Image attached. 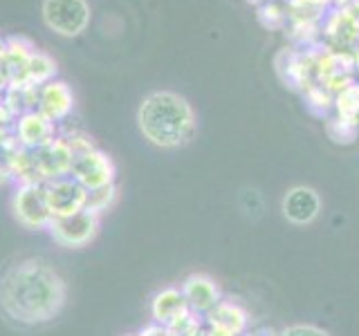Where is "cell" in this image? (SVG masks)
Instances as JSON below:
<instances>
[{
	"label": "cell",
	"instance_id": "5",
	"mask_svg": "<svg viewBox=\"0 0 359 336\" xmlns=\"http://www.w3.org/2000/svg\"><path fill=\"white\" fill-rule=\"evenodd\" d=\"M52 240L67 249H79V246L90 244L99 233V216L90 211H79L74 216L52 218L48 227Z\"/></svg>",
	"mask_w": 359,
	"mask_h": 336
},
{
	"label": "cell",
	"instance_id": "19",
	"mask_svg": "<svg viewBox=\"0 0 359 336\" xmlns=\"http://www.w3.org/2000/svg\"><path fill=\"white\" fill-rule=\"evenodd\" d=\"M117 202V186L110 184V186H101L95 190H88V204L86 211L95 213V216H101L106 213L112 204Z\"/></svg>",
	"mask_w": 359,
	"mask_h": 336
},
{
	"label": "cell",
	"instance_id": "20",
	"mask_svg": "<svg viewBox=\"0 0 359 336\" xmlns=\"http://www.w3.org/2000/svg\"><path fill=\"white\" fill-rule=\"evenodd\" d=\"M278 336H328V332L314 328V325H292V328L283 330Z\"/></svg>",
	"mask_w": 359,
	"mask_h": 336
},
{
	"label": "cell",
	"instance_id": "25",
	"mask_svg": "<svg viewBox=\"0 0 359 336\" xmlns=\"http://www.w3.org/2000/svg\"><path fill=\"white\" fill-rule=\"evenodd\" d=\"M5 90H7V85L3 83V78H0V101H3V94H5Z\"/></svg>",
	"mask_w": 359,
	"mask_h": 336
},
{
	"label": "cell",
	"instance_id": "24",
	"mask_svg": "<svg viewBox=\"0 0 359 336\" xmlns=\"http://www.w3.org/2000/svg\"><path fill=\"white\" fill-rule=\"evenodd\" d=\"M5 52H7V38H0V63L5 59Z\"/></svg>",
	"mask_w": 359,
	"mask_h": 336
},
{
	"label": "cell",
	"instance_id": "16",
	"mask_svg": "<svg viewBox=\"0 0 359 336\" xmlns=\"http://www.w3.org/2000/svg\"><path fill=\"white\" fill-rule=\"evenodd\" d=\"M189 309L191 307L187 305L184 294H182V289H180V287H164V289L157 291V294L153 296V300H151L153 323L166 325V328H171L177 318H182Z\"/></svg>",
	"mask_w": 359,
	"mask_h": 336
},
{
	"label": "cell",
	"instance_id": "8",
	"mask_svg": "<svg viewBox=\"0 0 359 336\" xmlns=\"http://www.w3.org/2000/svg\"><path fill=\"white\" fill-rule=\"evenodd\" d=\"M0 155H3V166H5L9 182H16V186L45 184L39 171V164H36V155L29 148H22L16 137H11L3 148H0Z\"/></svg>",
	"mask_w": 359,
	"mask_h": 336
},
{
	"label": "cell",
	"instance_id": "21",
	"mask_svg": "<svg viewBox=\"0 0 359 336\" xmlns=\"http://www.w3.org/2000/svg\"><path fill=\"white\" fill-rule=\"evenodd\" d=\"M137 336H177V334L168 330L166 325L151 323V325H146V328H142V330L137 332Z\"/></svg>",
	"mask_w": 359,
	"mask_h": 336
},
{
	"label": "cell",
	"instance_id": "7",
	"mask_svg": "<svg viewBox=\"0 0 359 336\" xmlns=\"http://www.w3.org/2000/svg\"><path fill=\"white\" fill-rule=\"evenodd\" d=\"M45 193H48L52 218H65L74 216L79 211H86L88 190L74 177H61L45 182Z\"/></svg>",
	"mask_w": 359,
	"mask_h": 336
},
{
	"label": "cell",
	"instance_id": "23",
	"mask_svg": "<svg viewBox=\"0 0 359 336\" xmlns=\"http://www.w3.org/2000/svg\"><path fill=\"white\" fill-rule=\"evenodd\" d=\"M0 182H9V177L5 173V166H3V155H0Z\"/></svg>",
	"mask_w": 359,
	"mask_h": 336
},
{
	"label": "cell",
	"instance_id": "17",
	"mask_svg": "<svg viewBox=\"0 0 359 336\" xmlns=\"http://www.w3.org/2000/svg\"><path fill=\"white\" fill-rule=\"evenodd\" d=\"M39 97H41V85L22 83V85H9L3 94V101L18 119L25 112L39 110Z\"/></svg>",
	"mask_w": 359,
	"mask_h": 336
},
{
	"label": "cell",
	"instance_id": "12",
	"mask_svg": "<svg viewBox=\"0 0 359 336\" xmlns=\"http://www.w3.org/2000/svg\"><path fill=\"white\" fill-rule=\"evenodd\" d=\"M180 289H182L187 305L196 314H205V316L222 300L220 287L216 285V280L209 278L207 274L187 276Z\"/></svg>",
	"mask_w": 359,
	"mask_h": 336
},
{
	"label": "cell",
	"instance_id": "6",
	"mask_svg": "<svg viewBox=\"0 0 359 336\" xmlns=\"http://www.w3.org/2000/svg\"><path fill=\"white\" fill-rule=\"evenodd\" d=\"M70 177H74L86 190H95V188H101V186L115 184L117 166H115V162H112V157L108 153L99 150L95 146L93 150L74 157Z\"/></svg>",
	"mask_w": 359,
	"mask_h": 336
},
{
	"label": "cell",
	"instance_id": "15",
	"mask_svg": "<svg viewBox=\"0 0 359 336\" xmlns=\"http://www.w3.org/2000/svg\"><path fill=\"white\" fill-rule=\"evenodd\" d=\"M321 200L308 186H297L283 197V216L294 224H308L319 216Z\"/></svg>",
	"mask_w": 359,
	"mask_h": 336
},
{
	"label": "cell",
	"instance_id": "22",
	"mask_svg": "<svg viewBox=\"0 0 359 336\" xmlns=\"http://www.w3.org/2000/svg\"><path fill=\"white\" fill-rule=\"evenodd\" d=\"M14 123H16L14 112L5 106V101H0V128H14Z\"/></svg>",
	"mask_w": 359,
	"mask_h": 336
},
{
	"label": "cell",
	"instance_id": "9",
	"mask_svg": "<svg viewBox=\"0 0 359 336\" xmlns=\"http://www.w3.org/2000/svg\"><path fill=\"white\" fill-rule=\"evenodd\" d=\"M34 155H36V164H39L43 182L70 177L72 164H74V153L63 134L54 137L50 144L41 146L39 150H34Z\"/></svg>",
	"mask_w": 359,
	"mask_h": 336
},
{
	"label": "cell",
	"instance_id": "4",
	"mask_svg": "<svg viewBox=\"0 0 359 336\" xmlns=\"http://www.w3.org/2000/svg\"><path fill=\"white\" fill-rule=\"evenodd\" d=\"M43 20L52 31L74 38L86 31L90 7L86 0H43Z\"/></svg>",
	"mask_w": 359,
	"mask_h": 336
},
{
	"label": "cell",
	"instance_id": "3",
	"mask_svg": "<svg viewBox=\"0 0 359 336\" xmlns=\"http://www.w3.org/2000/svg\"><path fill=\"white\" fill-rule=\"evenodd\" d=\"M11 213L25 229H48L52 222V211L48 204L45 184L16 186L14 195H11Z\"/></svg>",
	"mask_w": 359,
	"mask_h": 336
},
{
	"label": "cell",
	"instance_id": "14",
	"mask_svg": "<svg viewBox=\"0 0 359 336\" xmlns=\"http://www.w3.org/2000/svg\"><path fill=\"white\" fill-rule=\"evenodd\" d=\"M247 312L233 300H220L216 307L207 314V325L218 336H243L247 330Z\"/></svg>",
	"mask_w": 359,
	"mask_h": 336
},
{
	"label": "cell",
	"instance_id": "2",
	"mask_svg": "<svg viewBox=\"0 0 359 336\" xmlns=\"http://www.w3.org/2000/svg\"><path fill=\"white\" fill-rule=\"evenodd\" d=\"M137 126L153 146L177 148L191 139L196 119L187 99L175 92H153L140 104Z\"/></svg>",
	"mask_w": 359,
	"mask_h": 336
},
{
	"label": "cell",
	"instance_id": "10",
	"mask_svg": "<svg viewBox=\"0 0 359 336\" xmlns=\"http://www.w3.org/2000/svg\"><path fill=\"white\" fill-rule=\"evenodd\" d=\"M14 137L22 148L39 150L41 146L50 144L54 137H59V128L52 119H48L39 110H32L20 115L14 123Z\"/></svg>",
	"mask_w": 359,
	"mask_h": 336
},
{
	"label": "cell",
	"instance_id": "13",
	"mask_svg": "<svg viewBox=\"0 0 359 336\" xmlns=\"http://www.w3.org/2000/svg\"><path fill=\"white\" fill-rule=\"evenodd\" d=\"M74 110V94L70 85L65 81H50L41 85V97H39V112L52 119L54 123L67 121V117Z\"/></svg>",
	"mask_w": 359,
	"mask_h": 336
},
{
	"label": "cell",
	"instance_id": "26",
	"mask_svg": "<svg viewBox=\"0 0 359 336\" xmlns=\"http://www.w3.org/2000/svg\"><path fill=\"white\" fill-rule=\"evenodd\" d=\"M126 336H137V334H126Z\"/></svg>",
	"mask_w": 359,
	"mask_h": 336
},
{
	"label": "cell",
	"instance_id": "18",
	"mask_svg": "<svg viewBox=\"0 0 359 336\" xmlns=\"http://www.w3.org/2000/svg\"><path fill=\"white\" fill-rule=\"evenodd\" d=\"M56 76V63L50 54L45 52H34L29 56V63H27V72H25V83L32 85H45L54 81Z\"/></svg>",
	"mask_w": 359,
	"mask_h": 336
},
{
	"label": "cell",
	"instance_id": "11",
	"mask_svg": "<svg viewBox=\"0 0 359 336\" xmlns=\"http://www.w3.org/2000/svg\"><path fill=\"white\" fill-rule=\"evenodd\" d=\"M36 52L34 43L25 36H9L7 38V52L5 59L0 63V78L3 83L9 85H22L25 83V72L29 56Z\"/></svg>",
	"mask_w": 359,
	"mask_h": 336
},
{
	"label": "cell",
	"instance_id": "1",
	"mask_svg": "<svg viewBox=\"0 0 359 336\" xmlns=\"http://www.w3.org/2000/svg\"><path fill=\"white\" fill-rule=\"evenodd\" d=\"M65 300L63 276L43 258H20L0 274V312L22 328L54 321L63 312Z\"/></svg>",
	"mask_w": 359,
	"mask_h": 336
}]
</instances>
